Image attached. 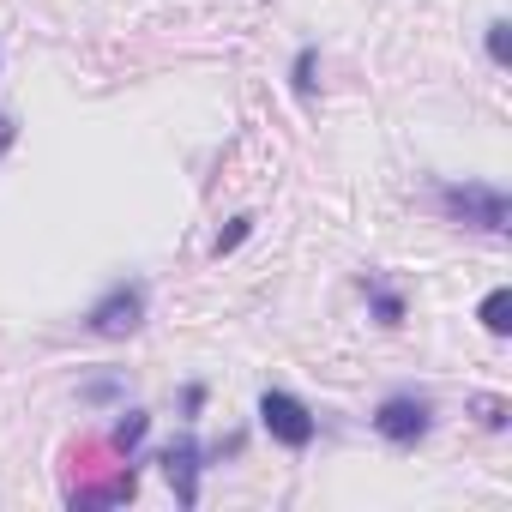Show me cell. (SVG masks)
I'll return each instance as SVG.
<instances>
[{
  "label": "cell",
  "instance_id": "1",
  "mask_svg": "<svg viewBox=\"0 0 512 512\" xmlns=\"http://www.w3.org/2000/svg\"><path fill=\"white\" fill-rule=\"evenodd\" d=\"M434 205L458 229H482V235H506L512 229V199L494 181H440L434 187Z\"/></svg>",
  "mask_w": 512,
  "mask_h": 512
},
{
  "label": "cell",
  "instance_id": "2",
  "mask_svg": "<svg viewBox=\"0 0 512 512\" xmlns=\"http://www.w3.org/2000/svg\"><path fill=\"white\" fill-rule=\"evenodd\" d=\"M145 308H151V284L145 278H115L85 308V332H97V338H133L145 326Z\"/></svg>",
  "mask_w": 512,
  "mask_h": 512
},
{
  "label": "cell",
  "instance_id": "3",
  "mask_svg": "<svg viewBox=\"0 0 512 512\" xmlns=\"http://www.w3.org/2000/svg\"><path fill=\"white\" fill-rule=\"evenodd\" d=\"M260 428L278 440V446H290V452H308L314 446V434H320V416L296 398V392H284V386H266L260 392Z\"/></svg>",
  "mask_w": 512,
  "mask_h": 512
},
{
  "label": "cell",
  "instance_id": "4",
  "mask_svg": "<svg viewBox=\"0 0 512 512\" xmlns=\"http://www.w3.org/2000/svg\"><path fill=\"white\" fill-rule=\"evenodd\" d=\"M428 428H434V404L422 392H392L374 410V434L386 446H416V440H428Z\"/></svg>",
  "mask_w": 512,
  "mask_h": 512
},
{
  "label": "cell",
  "instance_id": "5",
  "mask_svg": "<svg viewBox=\"0 0 512 512\" xmlns=\"http://www.w3.org/2000/svg\"><path fill=\"white\" fill-rule=\"evenodd\" d=\"M157 464H163V476H169V488H175V500L181 506H199V476H205V446L193 440V434H181V440H169L163 452H157Z\"/></svg>",
  "mask_w": 512,
  "mask_h": 512
},
{
  "label": "cell",
  "instance_id": "6",
  "mask_svg": "<svg viewBox=\"0 0 512 512\" xmlns=\"http://www.w3.org/2000/svg\"><path fill=\"white\" fill-rule=\"evenodd\" d=\"M362 296H368V314H374L380 326H404V314H410V308H404V296H398L392 284H380V278L368 272V278H362Z\"/></svg>",
  "mask_w": 512,
  "mask_h": 512
},
{
  "label": "cell",
  "instance_id": "7",
  "mask_svg": "<svg viewBox=\"0 0 512 512\" xmlns=\"http://www.w3.org/2000/svg\"><path fill=\"white\" fill-rule=\"evenodd\" d=\"M145 434H151V416H145V410H121V422L109 428V446L133 458V452L145 446Z\"/></svg>",
  "mask_w": 512,
  "mask_h": 512
},
{
  "label": "cell",
  "instance_id": "8",
  "mask_svg": "<svg viewBox=\"0 0 512 512\" xmlns=\"http://www.w3.org/2000/svg\"><path fill=\"white\" fill-rule=\"evenodd\" d=\"M476 320H482V332L506 338V332H512V290H488L482 308H476Z\"/></svg>",
  "mask_w": 512,
  "mask_h": 512
},
{
  "label": "cell",
  "instance_id": "9",
  "mask_svg": "<svg viewBox=\"0 0 512 512\" xmlns=\"http://www.w3.org/2000/svg\"><path fill=\"white\" fill-rule=\"evenodd\" d=\"M290 85H296V97H314V85H320V49H314V43L296 49V61H290Z\"/></svg>",
  "mask_w": 512,
  "mask_h": 512
},
{
  "label": "cell",
  "instance_id": "10",
  "mask_svg": "<svg viewBox=\"0 0 512 512\" xmlns=\"http://www.w3.org/2000/svg\"><path fill=\"white\" fill-rule=\"evenodd\" d=\"M482 43H488V61L494 67H512V25L506 19H488V37Z\"/></svg>",
  "mask_w": 512,
  "mask_h": 512
},
{
  "label": "cell",
  "instance_id": "11",
  "mask_svg": "<svg viewBox=\"0 0 512 512\" xmlns=\"http://www.w3.org/2000/svg\"><path fill=\"white\" fill-rule=\"evenodd\" d=\"M247 235H253V217H229V229H223V235L211 241V253H217V260H223V253H235V247H241Z\"/></svg>",
  "mask_w": 512,
  "mask_h": 512
},
{
  "label": "cell",
  "instance_id": "12",
  "mask_svg": "<svg viewBox=\"0 0 512 512\" xmlns=\"http://www.w3.org/2000/svg\"><path fill=\"white\" fill-rule=\"evenodd\" d=\"M79 398H85V404H109V398H121V374H97V380H85Z\"/></svg>",
  "mask_w": 512,
  "mask_h": 512
},
{
  "label": "cell",
  "instance_id": "13",
  "mask_svg": "<svg viewBox=\"0 0 512 512\" xmlns=\"http://www.w3.org/2000/svg\"><path fill=\"white\" fill-rule=\"evenodd\" d=\"M199 410H205V380H193V386H181V416L193 422Z\"/></svg>",
  "mask_w": 512,
  "mask_h": 512
},
{
  "label": "cell",
  "instance_id": "14",
  "mask_svg": "<svg viewBox=\"0 0 512 512\" xmlns=\"http://www.w3.org/2000/svg\"><path fill=\"white\" fill-rule=\"evenodd\" d=\"M476 410H482L488 428H506V404H500V398H476Z\"/></svg>",
  "mask_w": 512,
  "mask_h": 512
}]
</instances>
